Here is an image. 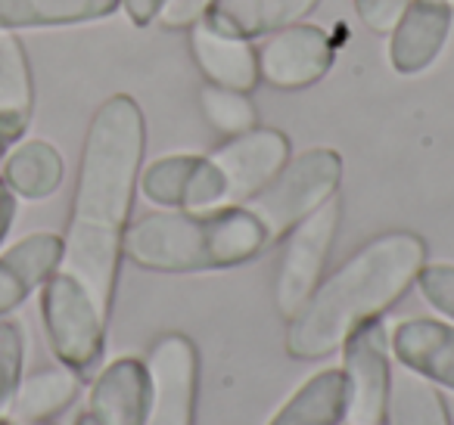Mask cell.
<instances>
[{
  "label": "cell",
  "instance_id": "9",
  "mask_svg": "<svg viewBox=\"0 0 454 425\" xmlns=\"http://www.w3.org/2000/svg\"><path fill=\"white\" fill-rule=\"evenodd\" d=\"M150 398L140 425H193L196 388H200V354L181 332H168L153 344L146 357Z\"/></svg>",
  "mask_w": 454,
  "mask_h": 425
},
{
  "label": "cell",
  "instance_id": "6",
  "mask_svg": "<svg viewBox=\"0 0 454 425\" xmlns=\"http://www.w3.org/2000/svg\"><path fill=\"white\" fill-rule=\"evenodd\" d=\"M342 183V156L336 150H309L293 158L259 196H253L255 208L271 227V236L280 239L321 208L330 196H336Z\"/></svg>",
  "mask_w": 454,
  "mask_h": 425
},
{
  "label": "cell",
  "instance_id": "25",
  "mask_svg": "<svg viewBox=\"0 0 454 425\" xmlns=\"http://www.w3.org/2000/svg\"><path fill=\"white\" fill-rule=\"evenodd\" d=\"M26 329L20 320L0 317V413H7L10 398L26 373Z\"/></svg>",
  "mask_w": 454,
  "mask_h": 425
},
{
  "label": "cell",
  "instance_id": "13",
  "mask_svg": "<svg viewBox=\"0 0 454 425\" xmlns=\"http://www.w3.org/2000/svg\"><path fill=\"white\" fill-rule=\"evenodd\" d=\"M63 236L57 233H28L20 243L0 251V317H10L32 298L59 267Z\"/></svg>",
  "mask_w": 454,
  "mask_h": 425
},
{
  "label": "cell",
  "instance_id": "24",
  "mask_svg": "<svg viewBox=\"0 0 454 425\" xmlns=\"http://www.w3.org/2000/svg\"><path fill=\"white\" fill-rule=\"evenodd\" d=\"M200 103H202V112H206L208 125H212L215 131L227 134V137L253 131L255 121H259V112H255L253 100H249L247 94H240V90H227V88H218V84L208 88L206 84L200 94Z\"/></svg>",
  "mask_w": 454,
  "mask_h": 425
},
{
  "label": "cell",
  "instance_id": "17",
  "mask_svg": "<svg viewBox=\"0 0 454 425\" xmlns=\"http://www.w3.org/2000/svg\"><path fill=\"white\" fill-rule=\"evenodd\" d=\"M82 394V375L75 369L41 367L35 373H22L13 398H10L7 416L16 422H51L66 413Z\"/></svg>",
  "mask_w": 454,
  "mask_h": 425
},
{
  "label": "cell",
  "instance_id": "33",
  "mask_svg": "<svg viewBox=\"0 0 454 425\" xmlns=\"http://www.w3.org/2000/svg\"><path fill=\"white\" fill-rule=\"evenodd\" d=\"M0 425H20V422H16V419H10L7 413H0Z\"/></svg>",
  "mask_w": 454,
  "mask_h": 425
},
{
  "label": "cell",
  "instance_id": "4",
  "mask_svg": "<svg viewBox=\"0 0 454 425\" xmlns=\"http://www.w3.org/2000/svg\"><path fill=\"white\" fill-rule=\"evenodd\" d=\"M290 165V140L274 128H253L231 137L212 156H200L181 212L208 214L259 196Z\"/></svg>",
  "mask_w": 454,
  "mask_h": 425
},
{
  "label": "cell",
  "instance_id": "34",
  "mask_svg": "<svg viewBox=\"0 0 454 425\" xmlns=\"http://www.w3.org/2000/svg\"><path fill=\"white\" fill-rule=\"evenodd\" d=\"M20 425H53V422H20Z\"/></svg>",
  "mask_w": 454,
  "mask_h": 425
},
{
  "label": "cell",
  "instance_id": "32",
  "mask_svg": "<svg viewBox=\"0 0 454 425\" xmlns=\"http://www.w3.org/2000/svg\"><path fill=\"white\" fill-rule=\"evenodd\" d=\"M75 425H103V422H100V419H97V416H94V413H90V410H84L82 416L75 419Z\"/></svg>",
  "mask_w": 454,
  "mask_h": 425
},
{
  "label": "cell",
  "instance_id": "14",
  "mask_svg": "<svg viewBox=\"0 0 454 425\" xmlns=\"http://www.w3.org/2000/svg\"><path fill=\"white\" fill-rule=\"evenodd\" d=\"M317 4L321 0H212L200 22L224 38L253 41L296 26Z\"/></svg>",
  "mask_w": 454,
  "mask_h": 425
},
{
  "label": "cell",
  "instance_id": "15",
  "mask_svg": "<svg viewBox=\"0 0 454 425\" xmlns=\"http://www.w3.org/2000/svg\"><path fill=\"white\" fill-rule=\"evenodd\" d=\"M150 398V373L137 357H119L106 363L90 382L88 410L103 425H140Z\"/></svg>",
  "mask_w": 454,
  "mask_h": 425
},
{
  "label": "cell",
  "instance_id": "2",
  "mask_svg": "<svg viewBox=\"0 0 454 425\" xmlns=\"http://www.w3.org/2000/svg\"><path fill=\"white\" fill-rule=\"evenodd\" d=\"M423 264L427 243L417 233L373 236L299 307L286 329V354L293 360H321L340 351L361 323L383 317L414 286Z\"/></svg>",
  "mask_w": 454,
  "mask_h": 425
},
{
  "label": "cell",
  "instance_id": "26",
  "mask_svg": "<svg viewBox=\"0 0 454 425\" xmlns=\"http://www.w3.org/2000/svg\"><path fill=\"white\" fill-rule=\"evenodd\" d=\"M417 289L427 305L454 320V264H423L417 274Z\"/></svg>",
  "mask_w": 454,
  "mask_h": 425
},
{
  "label": "cell",
  "instance_id": "5",
  "mask_svg": "<svg viewBox=\"0 0 454 425\" xmlns=\"http://www.w3.org/2000/svg\"><path fill=\"white\" fill-rule=\"evenodd\" d=\"M41 323L53 357L78 375H90L103 360L109 317L75 276L53 270L41 286Z\"/></svg>",
  "mask_w": 454,
  "mask_h": 425
},
{
  "label": "cell",
  "instance_id": "19",
  "mask_svg": "<svg viewBox=\"0 0 454 425\" xmlns=\"http://www.w3.org/2000/svg\"><path fill=\"white\" fill-rule=\"evenodd\" d=\"M119 7L121 0H0V32L88 26Z\"/></svg>",
  "mask_w": 454,
  "mask_h": 425
},
{
  "label": "cell",
  "instance_id": "1",
  "mask_svg": "<svg viewBox=\"0 0 454 425\" xmlns=\"http://www.w3.org/2000/svg\"><path fill=\"white\" fill-rule=\"evenodd\" d=\"M144 150L146 121L137 100L115 94L100 103L84 134L59 270L75 276L106 317L125 258L121 245L131 224Z\"/></svg>",
  "mask_w": 454,
  "mask_h": 425
},
{
  "label": "cell",
  "instance_id": "10",
  "mask_svg": "<svg viewBox=\"0 0 454 425\" xmlns=\"http://www.w3.org/2000/svg\"><path fill=\"white\" fill-rule=\"evenodd\" d=\"M333 66V44L317 26H286L265 41L259 75L278 90H302L317 84Z\"/></svg>",
  "mask_w": 454,
  "mask_h": 425
},
{
  "label": "cell",
  "instance_id": "22",
  "mask_svg": "<svg viewBox=\"0 0 454 425\" xmlns=\"http://www.w3.org/2000/svg\"><path fill=\"white\" fill-rule=\"evenodd\" d=\"M35 81L26 44L16 32H0V115L32 119Z\"/></svg>",
  "mask_w": 454,
  "mask_h": 425
},
{
  "label": "cell",
  "instance_id": "30",
  "mask_svg": "<svg viewBox=\"0 0 454 425\" xmlns=\"http://www.w3.org/2000/svg\"><path fill=\"white\" fill-rule=\"evenodd\" d=\"M165 0H121V7H125L128 19L134 22L137 28H146L153 19L159 16V10H162Z\"/></svg>",
  "mask_w": 454,
  "mask_h": 425
},
{
  "label": "cell",
  "instance_id": "27",
  "mask_svg": "<svg viewBox=\"0 0 454 425\" xmlns=\"http://www.w3.org/2000/svg\"><path fill=\"white\" fill-rule=\"evenodd\" d=\"M352 4H355L358 19L377 35L392 32L398 16H402L404 7H408V0H352Z\"/></svg>",
  "mask_w": 454,
  "mask_h": 425
},
{
  "label": "cell",
  "instance_id": "7",
  "mask_svg": "<svg viewBox=\"0 0 454 425\" xmlns=\"http://www.w3.org/2000/svg\"><path fill=\"white\" fill-rule=\"evenodd\" d=\"M340 218H342L340 196H330L321 208H315L309 218L299 220L286 233L278 280H274V305H278L280 317L286 320L296 317L299 307L321 286V274H324V264H327L330 249H333Z\"/></svg>",
  "mask_w": 454,
  "mask_h": 425
},
{
  "label": "cell",
  "instance_id": "23",
  "mask_svg": "<svg viewBox=\"0 0 454 425\" xmlns=\"http://www.w3.org/2000/svg\"><path fill=\"white\" fill-rule=\"evenodd\" d=\"M196 165H200V156H165L156 158L150 168L140 174V189L144 196L153 202V205L162 208H175L181 212L184 202H187L190 183H193Z\"/></svg>",
  "mask_w": 454,
  "mask_h": 425
},
{
  "label": "cell",
  "instance_id": "18",
  "mask_svg": "<svg viewBox=\"0 0 454 425\" xmlns=\"http://www.w3.org/2000/svg\"><path fill=\"white\" fill-rule=\"evenodd\" d=\"M0 177L16 199L41 202L63 187L66 162L57 146L47 140H20L0 165Z\"/></svg>",
  "mask_w": 454,
  "mask_h": 425
},
{
  "label": "cell",
  "instance_id": "29",
  "mask_svg": "<svg viewBox=\"0 0 454 425\" xmlns=\"http://www.w3.org/2000/svg\"><path fill=\"white\" fill-rule=\"evenodd\" d=\"M32 119H22V115H0V165L7 158V152L26 137Z\"/></svg>",
  "mask_w": 454,
  "mask_h": 425
},
{
  "label": "cell",
  "instance_id": "21",
  "mask_svg": "<svg viewBox=\"0 0 454 425\" xmlns=\"http://www.w3.org/2000/svg\"><path fill=\"white\" fill-rule=\"evenodd\" d=\"M389 419L392 425H451V413L439 385L408 369L404 375L392 379Z\"/></svg>",
  "mask_w": 454,
  "mask_h": 425
},
{
  "label": "cell",
  "instance_id": "16",
  "mask_svg": "<svg viewBox=\"0 0 454 425\" xmlns=\"http://www.w3.org/2000/svg\"><path fill=\"white\" fill-rule=\"evenodd\" d=\"M190 47H193V59L202 75L218 88L249 94L259 84V57L247 41L215 35L212 28L196 22L190 26Z\"/></svg>",
  "mask_w": 454,
  "mask_h": 425
},
{
  "label": "cell",
  "instance_id": "3",
  "mask_svg": "<svg viewBox=\"0 0 454 425\" xmlns=\"http://www.w3.org/2000/svg\"><path fill=\"white\" fill-rule=\"evenodd\" d=\"M278 239L255 202L208 214L156 212L128 224L121 255L156 274L227 270L259 258Z\"/></svg>",
  "mask_w": 454,
  "mask_h": 425
},
{
  "label": "cell",
  "instance_id": "8",
  "mask_svg": "<svg viewBox=\"0 0 454 425\" xmlns=\"http://www.w3.org/2000/svg\"><path fill=\"white\" fill-rule=\"evenodd\" d=\"M340 351V369L346 375V419H342V425H386L392 394L386 323L380 317L361 323L342 342Z\"/></svg>",
  "mask_w": 454,
  "mask_h": 425
},
{
  "label": "cell",
  "instance_id": "20",
  "mask_svg": "<svg viewBox=\"0 0 454 425\" xmlns=\"http://www.w3.org/2000/svg\"><path fill=\"white\" fill-rule=\"evenodd\" d=\"M346 419V375L327 367L305 379L268 425H342Z\"/></svg>",
  "mask_w": 454,
  "mask_h": 425
},
{
  "label": "cell",
  "instance_id": "11",
  "mask_svg": "<svg viewBox=\"0 0 454 425\" xmlns=\"http://www.w3.org/2000/svg\"><path fill=\"white\" fill-rule=\"evenodd\" d=\"M451 32L448 0H408L404 13L392 26L389 63L398 75H420L439 59Z\"/></svg>",
  "mask_w": 454,
  "mask_h": 425
},
{
  "label": "cell",
  "instance_id": "12",
  "mask_svg": "<svg viewBox=\"0 0 454 425\" xmlns=\"http://www.w3.org/2000/svg\"><path fill=\"white\" fill-rule=\"evenodd\" d=\"M389 354L408 373L454 391V326L433 317L402 320L389 332Z\"/></svg>",
  "mask_w": 454,
  "mask_h": 425
},
{
  "label": "cell",
  "instance_id": "28",
  "mask_svg": "<svg viewBox=\"0 0 454 425\" xmlns=\"http://www.w3.org/2000/svg\"><path fill=\"white\" fill-rule=\"evenodd\" d=\"M212 0H165L156 19L165 28H190L202 19V13L208 10Z\"/></svg>",
  "mask_w": 454,
  "mask_h": 425
},
{
  "label": "cell",
  "instance_id": "31",
  "mask_svg": "<svg viewBox=\"0 0 454 425\" xmlns=\"http://www.w3.org/2000/svg\"><path fill=\"white\" fill-rule=\"evenodd\" d=\"M16 196L10 193V187L4 183V177H0V245H4V239H7L10 227H13V218H16Z\"/></svg>",
  "mask_w": 454,
  "mask_h": 425
}]
</instances>
